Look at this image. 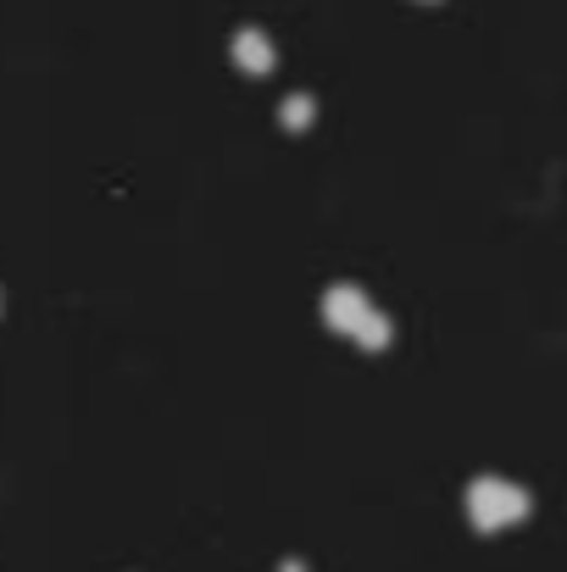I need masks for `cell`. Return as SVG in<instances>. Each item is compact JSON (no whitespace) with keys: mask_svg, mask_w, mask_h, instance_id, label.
Returning <instances> with one entry per match:
<instances>
[{"mask_svg":"<svg viewBox=\"0 0 567 572\" xmlns=\"http://www.w3.org/2000/svg\"><path fill=\"white\" fill-rule=\"evenodd\" d=\"M517 506H524V500H517L512 490H501V484H490V490H479V511H484V517H512Z\"/></svg>","mask_w":567,"mask_h":572,"instance_id":"obj_1","label":"cell"}]
</instances>
